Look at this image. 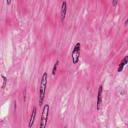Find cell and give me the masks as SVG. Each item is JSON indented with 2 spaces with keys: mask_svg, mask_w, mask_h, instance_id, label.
<instances>
[{
  "mask_svg": "<svg viewBox=\"0 0 128 128\" xmlns=\"http://www.w3.org/2000/svg\"><path fill=\"white\" fill-rule=\"evenodd\" d=\"M117 3H118V1H117V0H114V1L112 2V5H113V6H116V5H117Z\"/></svg>",
  "mask_w": 128,
  "mask_h": 128,
  "instance_id": "30bf717a",
  "label": "cell"
},
{
  "mask_svg": "<svg viewBox=\"0 0 128 128\" xmlns=\"http://www.w3.org/2000/svg\"><path fill=\"white\" fill-rule=\"evenodd\" d=\"M47 80H48V74L47 72H44L41 79H40V86H39V105L43 104L45 93H46V87H47Z\"/></svg>",
  "mask_w": 128,
  "mask_h": 128,
  "instance_id": "6da1fadb",
  "label": "cell"
},
{
  "mask_svg": "<svg viewBox=\"0 0 128 128\" xmlns=\"http://www.w3.org/2000/svg\"><path fill=\"white\" fill-rule=\"evenodd\" d=\"M1 78L3 80V83L1 85V89H5L6 88V85H7V82H8V78L6 76H4V75H1Z\"/></svg>",
  "mask_w": 128,
  "mask_h": 128,
  "instance_id": "ba28073f",
  "label": "cell"
},
{
  "mask_svg": "<svg viewBox=\"0 0 128 128\" xmlns=\"http://www.w3.org/2000/svg\"><path fill=\"white\" fill-rule=\"evenodd\" d=\"M58 65H59V60H56V62L54 63V66H53V68H52V75H55V74H56Z\"/></svg>",
  "mask_w": 128,
  "mask_h": 128,
  "instance_id": "9c48e42d",
  "label": "cell"
},
{
  "mask_svg": "<svg viewBox=\"0 0 128 128\" xmlns=\"http://www.w3.org/2000/svg\"><path fill=\"white\" fill-rule=\"evenodd\" d=\"M80 52H81V44L80 42H77L74 45V48L72 50L71 53V59H72V63L73 64H77L80 60Z\"/></svg>",
  "mask_w": 128,
  "mask_h": 128,
  "instance_id": "7a4b0ae2",
  "label": "cell"
},
{
  "mask_svg": "<svg viewBox=\"0 0 128 128\" xmlns=\"http://www.w3.org/2000/svg\"><path fill=\"white\" fill-rule=\"evenodd\" d=\"M127 62H128V56H125V57L122 59V61L120 62V64L118 65V68H117V72H121V71L123 70V68L125 67V65L127 64Z\"/></svg>",
  "mask_w": 128,
  "mask_h": 128,
  "instance_id": "52a82bcc",
  "label": "cell"
},
{
  "mask_svg": "<svg viewBox=\"0 0 128 128\" xmlns=\"http://www.w3.org/2000/svg\"><path fill=\"white\" fill-rule=\"evenodd\" d=\"M66 12H67V2L66 1H62L61 3V11H60V15H61V21L63 22L66 16Z\"/></svg>",
  "mask_w": 128,
  "mask_h": 128,
  "instance_id": "5b68a950",
  "label": "cell"
},
{
  "mask_svg": "<svg viewBox=\"0 0 128 128\" xmlns=\"http://www.w3.org/2000/svg\"><path fill=\"white\" fill-rule=\"evenodd\" d=\"M11 3H12V2H11L10 0H7V1H6V4H7V5H10Z\"/></svg>",
  "mask_w": 128,
  "mask_h": 128,
  "instance_id": "8fae6325",
  "label": "cell"
},
{
  "mask_svg": "<svg viewBox=\"0 0 128 128\" xmlns=\"http://www.w3.org/2000/svg\"><path fill=\"white\" fill-rule=\"evenodd\" d=\"M102 92H103V86L100 85L98 88V92H97V101H96V109L99 110L101 103H102Z\"/></svg>",
  "mask_w": 128,
  "mask_h": 128,
  "instance_id": "277c9868",
  "label": "cell"
},
{
  "mask_svg": "<svg viewBox=\"0 0 128 128\" xmlns=\"http://www.w3.org/2000/svg\"><path fill=\"white\" fill-rule=\"evenodd\" d=\"M36 113H37V108L36 107H33L32 108V113L30 115V119H29V123H28V127L29 128H32L33 124H34V121H35V118H36Z\"/></svg>",
  "mask_w": 128,
  "mask_h": 128,
  "instance_id": "8992f818",
  "label": "cell"
},
{
  "mask_svg": "<svg viewBox=\"0 0 128 128\" xmlns=\"http://www.w3.org/2000/svg\"><path fill=\"white\" fill-rule=\"evenodd\" d=\"M49 104H45L42 109V115L39 123V128H46L47 120H48V114H49Z\"/></svg>",
  "mask_w": 128,
  "mask_h": 128,
  "instance_id": "3957f363",
  "label": "cell"
}]
</instances>
